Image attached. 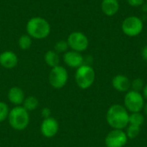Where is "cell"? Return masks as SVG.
<instances>
[{
    "instance_id": "3",
    "label": "cell",
    "mask_w": 147,
    "mask_h": 147,
    "mask_svg": "<svg viewBox=\"0 0 147 147\" xmlns=\"http://www.w3.org/2000/svg\"><path fill=\"white\" fill-rule=\"evenodd\" d=\"M9 126L16 130L22 131L26 129L29 124V114L22 106H16L9 110L8 116Z\"/></svg>"
},
{
    "instance_id": "10",
    "label": "cell",
    "mask_w": 147,
    "mask_h": 147,
    "mask_svg": "<svg viewBox=\"0 0 147 147\" xmlns=\"http://www.w3.org/2000/svg\"><path fill=\"white\" fill-rule=\"evenodd\" d=\"M59 127V122L56 119L53 117L46 118L40 124L41 134L46 138H53L58 134Z\"/></svg>"
},
{
    "instance_id": "19",
    "label": "cell",
    "mask_w": 147,
    "mask_h": 147,
    "mask_svg": "<svg viewBox=\"0 0 147 147\" xmlns=\"http://www.w3.org/2000/svg\"><path fill=\"white\" fill-rule=\"evenodd\" d=\"M145 121V118L143 115H141L140 112L138 113H132L129 115V124L130 125H134V126H139L140 127Z\"/></svg>"
},
{
    "instance_id": "5",
    "label": "cell",
    "mask_w": 147,
    "mask_h": 147,
    "mask_svg": "<svg viewBox=\"0 0 147 147\" xmlns=\"http://www.w3.org/2000/svg\"><path fill=\"white\" fill-rule=\"evenodd\" d=\"M144 29V23L141 18L131 16L124 19L121 24V30L128 37H136L140 35Z\"/></svg>"
},
{
    "instance_id": "8",
    "label": "cell",
    "mask_w": 147,
    "mask_h": 147,
    "mask_svg": "<svg viewBox=\"0 0 147 147\" xmlns=\"http://www.w3.org/2000/svg\"><path fill=\"white\" fill-rule=\"evenodd\" d=\"M67 43L71 50L82 53L88 48L89 39L83 32L75 31L69 34Z\"/></svg>"
},
{
    "instance_id": "23",
    "label": "cell",
    "mask_w": 147,
    "mask_h": 147,
    "mask_svg": "<svg viewBox=\"0 0 147 147\" xmlns=\"http://www.w3.org/2000/svg\"><path fill=\"white\" fill-rule=\"evenodd\" d=\"M131 87L133 88V90L140 92L144 88V82L141 78H136L131 83Z\"/></svg>"
},
{
    "instance_id": "21",
    "label": "cell",
    "mask_w": 147,
    "mask_h": 147,
    "mask_svg": "<svg viewBox=\"0 0 147 147\" xmlns=\"http://www.w3.org/2000/svg\"><path fill=\"white\" fill-rule=\"evenodd\" d=\"M9 114V109L7 103H5L4 102H0V123L8 119Z\"/></svg>"
},
{
    "instance_id": "17",
    "label": "cell",
    "mask_w": 147,
    "mask_h": 147,
    "mask_svg": "<svg viewBox=\"0 0 147 147\" xmlns=\"http://www.w3.org/2000/svg\"><path fill=\"white\" fill-rule=\"evenodd\" d=\"M38 106H39V101L35 96H33L25 97L22 102V107L28 112L36 109Z\"/></svg>"
},
{
    "instance_id": "22",
    "label": "cell",
    "mask_w": 147,
    "mask_h": 147,
    "mask_svg": "<svg viewBox=\"0 0 147 147\" xmlns=\"http://www.w3.org/2000/svg\"><path fill=\"white\" fill-rule=\"evenodd\" d=\"M68 47H69V46H68L67 41L60 40L58 42H56V44L54 45V51L58 53H65V52H67Z\"/></svg>"
},
{
    "instance_id": "15",
    "label": "cell",
    "mask_w": 147,
    "mask_h": 147,
    "mask_svg": "<svg viewBox=\"0 0 147 147\" xmlns=\"http://www.w3.org/2000/svg\"><path fill=\"white\" fill-rule=\"evenodd\" d=\"M8 99L12 104L16 106H20L21 104H22L25 99L24 92L19 87H11L8 91Z\"/></svg>"
},
{
    "instance_id": "18",
    "label": "cell",
    "mask_w": 147,
    "mask_h": 147,
    "mask_svg": "<svg viewBox=\"0 0 147 147\" xmlns=\"http://www.w3.org/2000/svg\"><path fill=\"white\" fill-rule=\"evenodd\" d=\"M32 37H30L28 34H23L22 35L18 40V46L22 50H28L30 48L32 45Z\"/></svg>"
},
{
    "instance_id": "28",
    "label": "cell",
    "mask_w": 147,
    "mask_h": 147,
    "mask_svg": "<svg viewBox=\"0 0 147 147\" xmlns=\"http://www.w3.org/2000/svg\"><path fill=\"white\" fill-rule=\"evenodd\" d=\"M142 9H143V11L147 12V3H144V4L142 5Z\"/></svg>"
},
{
    "instance_id": "13",
    "label": "cell",
    "mask_w": 147,
    "mask_h": 147,
    "mask_svg": "<svg viewBox=\"0 0 147 147\" xmlns=\"http://www.w3.org/2000/svg\"><path fill=\"white\" fill-rule=\"evenodd\" d=\"M112 85L120 92H127L131 88V82L127 77L124 75H117L113 78Z\"/></svg>"
},
{
    "instance_id": "6",
    "label": "cell",
    "mask_w": 147,
    "mask_h": 147,
    "mask_svg": "<svg viewBox=\"0 0 147 147\" xmlns=\"http://www.w3.org/2000/svg\"><path fill=\"white\" fill-rule=\"evenodd\" d=\"M69 75L67 70L61 66L58 65L51 69L48 81L50 85L54 89H62L67 84Z\"/></svg>"
},
{
    "instance_id": "4",
    "label": "cell",
    "mask_w": 147,
    "mask_h": 147,
    "mask_svg": "<svg viewBox=\"0 0 147 147\" xmlns=\"http://www.w3.org/2000/svg\"><path fill=\"white\" fill-rule=\"evenodd\" d=\"M96 73L94 69L89 65H83L78 67L75 73V81L78 86L83 90L89 89L94 84Z\"/></svg>"
},
{
    "instance_id": "27",
    "label": "cell",
    "mask_w": 147,
    "mask_h": 147,
    "mask_svg": "<svg viewBox=\"0 0 147 147\" xmlns=\"http://www.w3.org/2000/svg\"><path fill=\"white\" fill-rule=\"evenodd\" d=\"M143 95H144L145 98L147 99V84L143 88Z\"/></svg>"
},
{
    "instance_id": "1",
    "label": "cell",
    "mask_w": 147,
    "mask_h": 147,
    "mask_svg": "<svg viewBox=\"0 0 147 147\" xmlns=\"http://www.w3.org/2000/svg\"><path fill=\"white\" fill-rule=\"evenodd\" d=\"M107 122L114 129L122 130L129 124V115L125 107L120 104L112 105L106 115Z\"/></svg>"
},
{
    "instance_id": "7",
    "label": "cell",
    "mask_w": 147,
    "mask_h": 147,
    "mask_svg": "<svg viewBox=\"0 0 147 147\" xmlns=\"http://www.w3.org/2000/svg\"><path fill=\"white\" fill-rule=\"evenodd\" d=\"M124 104L127 110L130 111L131 113L140 112L145 106L144 97L138 91L129 90L125 95Z\"/></svg>"
},
{
    "instance_id": "20",
    "label": "cell",
    "mask_w": 147,
    "mask_h": 147,
    "mask_svg": "<svg viewBox=\"0 0 147 147\" xmlns=\"http://www.w3.org/2000/svg\"><path fill=\"white\" fill-rule=\"evenodd\" d=\"M140 132V127L134 126V125H130L129 124V126H128V127L127 129L126 134H127V138H129V139H134V138H136L139 135Z\"/></svg>"
},
{
    "instance_id": "12",
    "label": "cell",
    "mask_w": 147,
    "mask_h": 147,
    "mask_svg": "<svg viewBox=\"0 0 147 147\" xmlns=\"http://www.w3.org/2000/svg\"><path fill=\"white\" fill-rule=\"evenodd\" d=\"M18 58L12 51H4L0 53V65L6 69H12L16 66Z\"/></svg>"
},
{
    "instance_id": "29",
    "label": "cell",
    "mask_w": 147,
    "mask_h": 147,
    "mask_svg": "<svg viewBox=\"0 0 147 147\" xmlns=\"http://www.w3.org/2000/svg\"><path fill=\"white\" fill-rule=\"evenodd\" d=\"M144 110H145V113L147 115V103L144 106Z\"/></svg>"
},
{
    "instance_id": "11",
    "label": "cell",
    "mask_w": 147,
    "mask_h": 147,
    "mask_svg": "<svg viewBox=\"0 0 147 147\" xmlns=\"http://www.w3.org/2000/svg\"><path fill=\"white\" fill-rule=\"evenodd\" d=\"M63 59H64V62L65 63V65L71 68L78 69V67L83 65L84 62V59L83 55L81 54V53L73 51V50L65 52Z\"/></svg>"
},
{
    "instance_id": "30",
    "label": "cell",
    "mask_w": 147,
    "mask_h": 147,
    "mask_svg": "<svg viewBox=\"0 0 147 147\" xmlns=\"http://www.w3.org/2000/svg\"><path fill=\"white\" fill-rule=\"evenodd\" d=\"M145 1H146V2H147V0H145Z\"/></svg>"
},
{
    "instance_id": "14",
    "label": "cell",
    "mask_w": 147,
    "mask_h": 147,
    "mask_svg": "<svg viewBox=\"0 0 147 147\" xmlns=\"http://www.w3.org/2000/svg\"><path fill=\"white\" fill-rule=\"evenodd\" d=\"M101 9L103 14L107 16H113L120 9L119 0H102Z\"/></svg>"
},
{
    "instance_id": "16",
    "label": "cell",
    "mask_w": 147,
    "mask_h": 147,
    "mask_svg": "<svg viewBox=\"0 0 147 147\" xmlns=\"http://www.w3.org/2000/svg\"><path fill=\"white\" fill-rule=\"evenodd\" d=\"M44 59H45L46 64L52 68L59 65V56L58 53H56L53 50L47 51L45 53Z\"/></svg>"
},
{
    "instance_id": "25",
    "label": "cell",
    "mask_w": 147,
    "mask_h": 147,
    "mask_svg": "<svg viewBox=\"0 0 147 147\" xmlns=\"http://www.w3.org/2000/svg\"><path fill=\"white\" fill-rule=\"evenodd\" d=\"M41 115L44 119L46 118H48V117H51V110L50 109L48 108H43L42 110H41Z\"/></svg>"
},
{
    "instance_id": "26",
    "label": "cell",
    "mask_w": 147,
    "mask_h": 147,
    "mask_svg": "<svg viewBox=\"0 0 147 147\" xmlns=\"http://www.w3.org/2000/svg\"><path fill=\"white\" fill-rule=\"evenodd\" d=\"M142 57L146 61H147V46H146L142 50Z\"/></svg>"
},
{
    "instance_id": "9",
    "label": "cell",
    "mask_w": 147,
    "mask_h": 147,
    "mask_svg": "<svg viewBox=\"0 0 147 147\" xmlns=\"http://www.w3.org/2000/svg\"><path fill=\"white\" fill-rule=\"evenodd\" d=\"M127 142V136L126 133L120 129H114L109 132L105 139V145L107 147H123Z\"/></svg>"
},
{
    "instance_id": "24",
    "label": "cell",
    "mask_w": 147,
    "mask_h": 147,
    "mask_svg": "<svg viewBox=\"0 0 147 147\" xmlns=\"http://www.w3.org/2000/svg\"><path fill=\"white\" fill-rule=\"evenodd\" d=\"M127 3L132 7H140L142 6L145 3V0H127Z\"/></svg>"
},
{
    "instance_id": "2",
    "label": "cell",
    "mask_w": 147,
    "mask_h": 147,
    "mask_svg": "<svg viewBox=\"0 0 147 147\" xmlns=\"http://www.w3.org/2000/svg\"><path fill=\"white\" fill-rule=\"evenodd\" d=\"M26 30L30 37L40 40L47 38L50 34L51 27L45 18L35 16L28 20L26 25Z\"/></svg>"
}]
</instances>
